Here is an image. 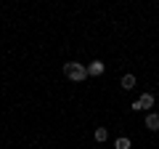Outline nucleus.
<instances>
[{
	"mask_svg": "<svg viewBox=\"0 0 159 149\" xmlns=\"http://www.w3.org/2000/svg\"><path fill=\"white\" fill-rule=\"evenodd\" d=\"M103 72H106V64H103L101 59H96V61L88 64V74H90V77H98V74H103Z\"/></svg>",
	"mask_w": 159,
	"mask_h": 149,
	"instance_id": "f03ea898",
	"label": "nucleus"
},
{
	"mask_svg": "<svg viewBox=\"0 0 159 149\" xmlns=\"http://www.w3.org/2000/svg\"><path fill=\"white\" fill-rule=\"evenodd\" d=\"M138 104H141V109H151L154 107V93H141Z\"/></svg>",
	"mask_w": 159,
	"mask_h": 149,
	"instance_id": "20e7f679",
	"label": "nucleus"
},
{
	"mask_svg": "<svg viewBox=\"0 0 159 149\" xmlns=\"http://www.w3.org/2000/svg\"><path fill=\"white\" fill-rule=\"evenodd\" d=\"M64 74H66L69 80H74V83H82V80L90 77V74H88V64H80V61H66L64 64Z\"/></svg>",
	"mask_w": 159,
	"mask_h": 149,
	"instance_id": "f257e3e1",
	"label": "nucleus"
},
{
	"mask_svg": "<svg viewBox=\"0 0 159 149\" xmlns=\"http://www.w3.org/2000/svg\"><path fill=\"white\" fill-rule=\"evenodd\" d=\"M135 85H138L135 74H125V77H122V88H125V91H133Z\"/></svg>",
	"mask_w": 159,
	"mask_h": 149,
	"instance_id": "39448f33",
	"label": "nucleus"
},
{
	"mask_svg": "<svg viewBox=\"0 0 159 149\" xmlns=\"http://www.w3.org/2000/svg\"><path fill=\"white\" fill-rule=\"evenodd\" d=\"M146 128L148 131H159V115L157 112H148L146 115Z\"/></svg>",
	"mask_w": 159,
	"mask_h": 149,
	"instance_id": "7ed1b4c3",
	"label": "nucleus"
},
{
	"mask_svg": "<svg viewBox=\"0 0 159 149\" xmlns=\"http://www.w3.org/2000/svg\"><path fill=\"white\" fill-rule=\"evenodd\" d=\"M114 149H133V141L127 136H119L117 141H114Z\"/></svg>",
	"mask_w": 159,
	"mask_h": 149,
	"instance_id": "423d86ee",
	"label": "nucleus"
},
{
	"mask_svg": "<svg viewBox=\"0 0 159 149\" xmlns=\"http://www.w3.org/2000/svg\"><path fill=\"white\" fill-rule=\"evenodd\" d=\"M93 136H96V141H106V138H109V131H106V128H96Z\"/></svg>",
	"mask_w": 159,
	"mask_h": 149,
	"instance_id": "0eeeda50",
	"label": "nucleus"
}]
</instances>
